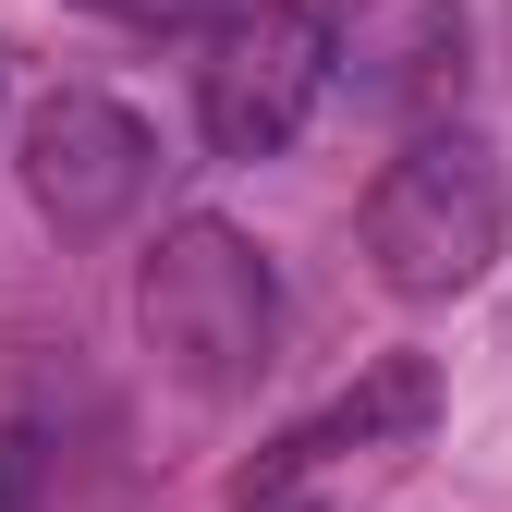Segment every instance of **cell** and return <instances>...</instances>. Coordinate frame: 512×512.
<instances>
[{
    "instance_id": "6da1fadb",
    "label": "cell",
    "mask_w": 512,
    "mask_h": 512,
    "mask_svg": "<svg viewBox=\"0 0 512 512\" xmlns=\"http://www.w3.org/2000/svg\"><path fill=\"white\" fill-rule=\"evenodd\" d=\"M135 317H147V354L196 403L256 391L269 354H281V281L232 220H171L147 244V269H135Z\"/></svg>"
},
{
    "instance_id": "7a4b0ae2",
    "label": "cell",
    "mask_w": 512,
    "mask_h": 512,
    "mask_svg": "<svg viewBox=\"0 0 512 512\" xmlns=\"http://www.w3.org/2000/svg\"><path fill=\"white\" fill-rule=\"evenodd\" d=\"M500 244H512V183H500L488 135H415L366 183V256H378V281L403 305L476 293Z\"/></svg>"
},
{
    "instance_id": "3957f363",
    "label": "cell",
    "mask_w": 512,
    "mask_h": 512,
    "mask_svg": "<svg viewBox=\"0 0 512 512\" xmlns=\"http://www.w3.org/2000/svg\"><path fill=\"white\" fill-rule=\"evenodd\" d=\"M330 49L342 13L330 0H256V13L220 25V49L196 61V122L220 159H281L305 135V110L330 98Z\"/></svg>"
},
{
    "instance_id": "277c9868",
    "label": "cell",
    "mask_w": 512,
    "mask_h": 512,
    "mask_svg": "<svg viewBox=\"0 0 512 512\" xmlns=\"http://www.w3.org/2000/svg\"><path fill=\"white\" fill-rule=\"evenodd\" d=\"M147 183H159V135H147L122 98L49 86V98L25 110V196H37V220H49L61 244L122 232V220L147 208Z\"/></svg>"
},
{
    "instance_id": "5b68a950",
    "label": "cell",
    "mask_w": 512,
    "mask_h": 512,
    "mask_svg": "<svg viewBox=\"0 0 512 512\" xmlns=\"http://www.w3.org/2000/svg\"><path fill=\"white\" fill-rule=\"evenodd\" d=\"M330 86L378 122H415L464 86V0H354L342 49H330Z\"/></svg>"
},
{
    "instance_id": "8992f818",
    "label": "cell",
    "mask_w": 512,
    "mask_h": 512,
    "mask_svg": "<svg viewBox=\"0 0 512 512\" xmlns=\"http://www.w3.org/2000/svg\"><path fill=\"white\" fill-rule=\"evenodd\" d=\"M427 403H439L427 354H378V366L354 378L342 403H317L305 427H281V452H269V464L244 476V512H256V500H293V488H305L317 464H342V452H378V439H415V427H427Z\"/></svg>"
},
{
    "instance_id": "52a82bcc",
    "label": "cell",
    "mask_w": 512,
    "mask_h": 512,
    "mask_svg": "<svg viewBox=\"0 0 512 512\" xmlns=\"http://www.w3.org/2000/svg\"><path fill=\"white\" fill-rule=\"evenodd\" d=\"M86 13H110V25H159V37H183V25H232V13H256V0H86Z\"/></svg>"
},
{
    "instance_id": "ba28073f",
    "label": "cell",
    "mask_w": 512,
    "mask_h": 512,
    "mask_svg": "<svg viewBox=\"0 0 512 512\" xmlns=\"http://www.w3.org/2000/svg\"><path fill=\"white\" fill-rule=\"evenodd\" d=\"M256 512H317V500H256Z\"/></svg>"
}]
</instances>
